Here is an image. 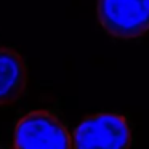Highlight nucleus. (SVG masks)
I'll list each match as a JSON object with an SVG mask.
<instances>
[{
  "mask_svg": "<svg viewBox=\"0 0 149 149\" xmlns=\"http://www.w3.org/2000/svg\"><path fill=\"white\" fill-rule=\"evenodd\" d=\"M27 80L29 72L24 58L15 50L0 47V106L19 101Z\"/></svg>",
  "mask_w": 149,
  "mask_h": 149,
  "instance_id": "4",
  "label": "nucleus"
},
{
  "mask_svg": "<svg viewBox=\"0 0 149 149\" xmlns=\"http://www.w3.org/2000/svg\"><path fill=\"white\" fill-rule=\"evenodd\" d=\"M98 21L116 39H138L149 31V0H98Z\"/></svg>",
  "mask_w": 149,
  "mask_h": 149,
  "instance_id": "2",
  "label": "nucleus"
},
{
  "mask_svg": "<svg viewBox=\"0 0 149 149\" xmlns=\"http://www.w3.org/2000/svg\"><path fill=\"white\" fill-rule=\"evenodd\" d=\"M13 146L15 149H71V136L55 114L36 111L18 122Z\"/></svg>",
  "mask_w": 149,
  "mask_h": 149,
  "instance_id": "3",
  "label": "nucleus"
},
{
  "mask_svg": "<svg viewBox=\"0 0 149 149\" xmlns=\"http://www.w3.org/2000/svg\"><path fill=\"white\" fill-rule=\"evenodd\" d=\"M130 123L119 114H98L85 119L71 138V149H128Z\"/></svg>",
  "mask_w": 149,
  "mask_h": 149,
  "instance_id": "1",
  "label": "nucleus"
}]
</instances>
